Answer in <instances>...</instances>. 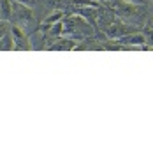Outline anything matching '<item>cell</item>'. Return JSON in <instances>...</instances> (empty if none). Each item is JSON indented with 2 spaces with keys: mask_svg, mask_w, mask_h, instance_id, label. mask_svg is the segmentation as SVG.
Masks as SVG:
<instances>
[{
  "mask_svg": "<svg viewBox=\"0 0 153 155\" xmlns=\"http://www.w3.org/2000/svg\"><path fill=\"white\" fill-rule=\"evenodd\" d=\"M116 42L122 44V48H146V35L144 32H130L116 39Z\"/></svg>",
  "mask_w": 153,
  "mask_h": 155,
  "instance_id": "cell-3",
  "label": "cell"
},
{
  "mask_svg": "<svg viewBox=\"0 0 153 155\" xmlns=\"http://www.w3.org/2000/svg\"><path fill=\"white\" fill-rule=\"evenodd\" d=\"M65 18V14H63V11H55V12H51L48 18H44L42 21V27H49V25H55L58 21H63Z\"/></svg>",
  "mask_w": 153,
  "mask_h": 155,
  "instance_id": "cell-6",
  "label": "cell"
},
{
  "mask_svg": "<svg viewBox=\"0 0 153 155\" xmlns=\"http://www.w3.org/2000/svg\"><path fill=\"white\" fill-rule=\"evenodd\" d=\"M148 2H153V0H148Z\"/></svg>",
  "mask_w": 153,
  "mask_h": 155,
  "instance_id": "cell-17",
  "label": "cell"
},
{
  "mask_svg": "<svg viewBox=\"0 0 153 155\" xmlns=\"http://www.w3.org/2000/svg\"><path fill=\"white\" fill-rule=\"evenodd\" d=\"M151 11H153V7H151Z\"/></svg>",
  "mask_w": 153,
  "mask_h": 155,
  "instance_id": "cell-18",
  "label": "cell"
},
{
  "mask_svg": "<svg viewBox=\"0 0 153 155\" xmlns=\"http://www.w3.org/2000/svg\"><path fill=\"white\" fill-rule=\"evenodd\" d=\"M144 28L146 30H153V16H150V19H148L146 25H144Z\"/></svg>",
  "mask_w": 153,
  "mask_h": 155,
  "instance_id": "cell-15",
  "label": "cell"
},
{
  "mask_svg": "<svg viewBox=\"0 0 153 155\" xmlns=\"http://www.w3.org/2000/svg\"><path fill=\"white\" fill-rule=\"evenodd\" d=\"M35 21V16H34V11L32 7L21 4L18 0H12V14H11V23L21 27L23 30L30 28Z\"/></svg>",
  "mask_w": 153,
  "mask_h": 155,
  "instance_id": "cell-1",
  "label": "cell"
},
{
  "mask_svg": "<svg viewBox=\"0 0 153 155\" xmlns=\"http://www.w3.org/2000/svg\"><path fill=\"white\" fill-rule=\"evenodd\" d=\"M104 32L109 39H115L116 41V39L123 37V35L130 34V32H135V30L132 25H127V23H122V21H111L104 28Z\"/></svg>",
  "mask_w": 153,
  "mask_h": 155,
  "instance_id": "cell-4",
  "label": "cell"
},
{
  "mask_svg": "<svg viewBox=\"0 0 153 155\" xmlns=\"http://www.w3.org/2000/svg\"><path fill=\"white\" fill-rule=\"evenodd\" d=\"M72 5H74L76 9L77 7H93V9H99L100 2H97V0H74Z\"/></svg>",
  "mask_w": 153,
  "mask_h": 155,
  "instance_id": "cell-9",
  "label": "cell"
},
{
  "mask_svg": "<svg viewBox=\"0 0 153 155\" xmlns=\"http://www.w3.org/2000/svg\"><path fill=\"white\" fill-rule=\"evenodd\" d=\"M9 32H11V37H12V42H14V51H28V49L34 48L30 37L27 35V32L21 28V27L11 23Z\"/></svg>",
  "mask_w": 153,
  "mask_h": 155,
  "instance_id": "cell-2",
  "label": "cell"
},
{
  "mask_svg": "<svg viewBox=\"0 0 153 155\" xmlns=\"http://www.w3.org/2000/svg\"><path fill=\"white\" fill-rule=\"evenodd\" d=\"M0 51H14V42L11 37V32L0 37Z\"/></svg>",
  "mask_w": 153,
  "mask_h": 155,
  "instance_id": "cell-7",
  "label": "cell"
},
{
  "mask_svg": "<svg viewBox=\"0 0 153 155\" xmlns=\"http://www.w3.org/2000/svg\"><path fill=\"white\" fill-rule=\"evenodd\" d=\"M65 32H70V34H77V32H81V34H90L92 28H90V25H88L83 18L74 16V18H69L67 23L63 25V34H65Z\"/></svg>",
  "mask_w": 153,
  "mask_h": 155,
  "instance_id": "cell-5",
  "label": "cell"
},
{
  "mask_svg": "<svg viewBox=\"0 0 153 155\" xmlns=\"http://www.w3.org/2000/svg\"><path fill=\"white\" fill-rule=\"evenodd\" d=\"M18 2H21V4H25V5H28V7H34L37 0H18Z\"/></svg>",
  "mask_w": 153,
  "mask_h": 155,
  "instance_id": "cell-14",
  "label": "cell"
},
{
  "mask_svg": "<svg viewBox=\"0 0 153 155\" xmlns=\"http://www.w3.org/2000/svg\"><path fill=\"white\" fill-rule=\"evenodd\" d=\"M0 19H2V12H0Z\"/></svg>",
  "mask_w": 153,
  "mask_h": 155,
  "instance_id": "cell-16",
  "label": "cell"
},
{
  "mask_svg": "<svg viewBox=\"0 0 153 155\" xmlns=\"http://www.w3.org/2000/svg\"><path fill=\"white\" fill-rule=\"evenodd\" d=\"M97 2H104L106 5H116V4H120L122 0H97Z\"/></svg>",
  "mask_w": 153,
  "mask_h": 155,
  "instance_id": "cell-13",
  "label": "cell"
},
{
  "mask_svg": "<svg viewBox=\"0 0 153 155\" xmlns=\"http://www.w3.org/2000/svg\"><path fill=\"white\" fill-rule=\"evenodd\" d=\"M144 35H146V44H151V48H153V30L144 28Z\"/></svg>",
  "mask_w": 153,
  "mask_h": 155,
  "instance_id": "cell-12",
  "label": "cell"
},
{
  "mask_svg": "<svg viewBox=\"0 0 153 155\" xmlns=\"http://www.w3.org/2000/svg\"><path fill=\"white\" fill-rule=\"evenodd\" d=\"M123 4H130V5H146L148 0H122Z\"/></svg>",
  "mask_w": 153,
  "mask_h": 155,
  "instance_id": "cell-11",
  "label": "cell"
},
{
  "mask_svg": "<svg viewBox=\"0 0 153 155\" xmlns=\"http://www.w3.org/2000/svg\"><path fill=\"white\" fill-rule=\"evenodd\" d=\"M76 42L70 41V39H60L57 44L53 46V49H76Z\"/></svg>",
  "mask_w": 153,
  "mask_h": 155,
  "instance_id": "cell-8",
  "label": "cell"
},
{
  "mask_svg": "<svg viewBox=\"0 0 153 155\" xmlns=\"http://www.w3.org/2000/svg\"><path fill=\"white\" fill-rule=\"evenodd\" d=\"M9 28H11L9 23H7V21H4V19H0V37H2V35H5V34L9 32Z\"/></svg>",
  "mask_w": 153,
  "mask_h": 155,
  "instance_id": "cell-10",
  "label": "cell"
}]
</instances>
